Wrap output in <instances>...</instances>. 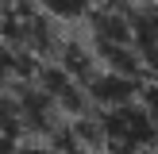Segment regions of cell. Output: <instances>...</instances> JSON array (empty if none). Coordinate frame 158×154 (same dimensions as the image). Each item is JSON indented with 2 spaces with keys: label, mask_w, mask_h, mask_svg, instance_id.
Here are the masks:
<instances>
[{
  "label": "cell",
  "mask_w": 158,
  "mask_h": 154,
  "mask_svg": "<svg viewBox=\"0 0 158 154\" xmlns=\"http://www.w3.org/2000/svg\"><path fill=\"white\" fill-rule=\"evenodd\" d=\"M93 154H116V150H108V146H104V150H93Z\"/></svg>",
  "instance_id": "ba28073f"
},
{
  "label": "cell",
  "mask_w": 158,
  "mask_h": 154,
  "mask_svg": "<svg viewBox=\"0 0 158 154\" xmlns=\"http://www.w3.org/2000/svg\"><path fill=\"white\" fill-rule=\"evenodd\" d=\"M154 4H158V0H154Z\"/></svg>",
  "instance_id": "9c48e42d"
},
{
  "label": "cell",
  "mask_w": 158,
  "mask_h": 154,
  "mask_svg": "<svg viewBox=\"0 0 158 154\" xmlns=\"http://www.w3.org/2000/svg\"><path fill=\"white\" fill-rule=\"evenodd\" d=\"M39 8H43L50 19H58V23H85L93 15V8H97V0H35Z\"/></svg>",
  "instance_id": "5b68a950"
},
{
  "label": "cell",
  "mask_w": 158,
  "mask_h": 154,
  "mask_svg": "<svg viewBox=\"0 0 158 154\" xmlns=\"http://www.w3.org/2000/svg\"><path fill=\"white\" fill-rule=\"evenodd\" d=\"M15 154H66L54 139H31V143H19Z\"/></svg>",
  "instance_id": "52a82bcc"
},
{
  "label": "cell",
  "mask_w": 158,
  "mask_h": 154,
  "mask_svg": "<svg viewBox=\"0 0 158 154\" xmlns=\"http://www.w3.org/2000/svg\"><path fill=\"white\" fill-rule=\"evenodd\" d=\"M0 35L31 62H46L50 54L58 58V50H62L58 19H50L35 0L4 4V12H0Z\"/></svg>",
  "instance_id": "6da1fadb"
},
{
  "label": "cell",
  "mask_w": 158,
  "mask_h": 154,
  "mask_svg": "<svg viewBox=\"0 0 158 154\" xmlns=\"http://www.w3.org/2000/svg\"><path fill=\"white\" fill-rule=\"evenodd\" d=\"M100 127H104V146L116 154H151L158 146V123L143 108V100H127L116 108H97Z\"/></svg>",
  "instance_id": "7a4b0ae2"
},
{
  "label": "cell",
  "mask_w": 158,
  "mask_h": 154,
  "mask_svg": "<svg viewBox=\"0 0 158 154\" xmlns=\"http://www.w3.org/2000/svg\"><path fill=\"white\" fill-rule=\"evenodd\" d=\"M131 35H135V50L143 58V69L158 81V4L143 0V4H131Z\"/></svg>",
  "instance_id": "277c9868"
},
{
  "label": "cell",
  "mask_w": 158,
  "mask_h": 154,
  "mask_svg": "<svg viewBox=\"0 0 158 154\" xmlns=\"http://www.w3.org/2000/svg\"><path fill=\"white\" fill-rule=\"evenodd\" d=\"M19 66H39V62L23 58V54L15 50V46L8 43L4 35H0V89H4V85H15V81H19V73H23Z\"/></svg>",
  "instance_id": "8992f818"
},
{
  "label": "cell",
  "mask_w": 158,
  "mask_h": 154,
  "mask_svg": "<svg viewBox=\"0 0 158 154\" xmlns=\"http://www.w3.org/2000/svg\"><path fill=\"white\" fill-rule=\"evenodd\" d=\"M143 85H147L143 77H127V73H116V69L100 66L85 81V92H89L93 108H116V104H127V100H139Z\"/></svg>",
  "instance_id": "3957f363"
}]
</instances>
